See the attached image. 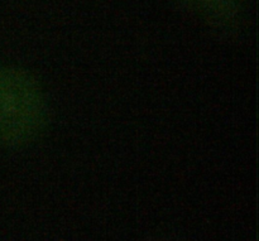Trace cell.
Returning <instances> with one entry per match:
<instances>
[{"label": "cell", "instance_id": "2", "mask_svg": "<svg viewBox=\"0 0 259 241\" xmlns=\"http://www.w3.org/2000/svg\"><path fill=\"white\" fill-rule=\"evenodd\" d=\"M201 22L220 32L239 29L245 18V0H179Z\"/></svg>", "mask_w": 259, "mask_h": 241}, {"label": "cell", "instance_id": "1", "mask_svg": "<svg viewBox=\"0 0 259 241\" xmlns=\"http://www.w3.org/2000/svg\"><path fill=\"white\" fill-rule=\"evenodd\" d=\"M48 96L34 75L22 67L0 65V148L20 149L47 130Z\"/></svg>", "mask_w": 259, "mask_h": 241}]
</instances>
